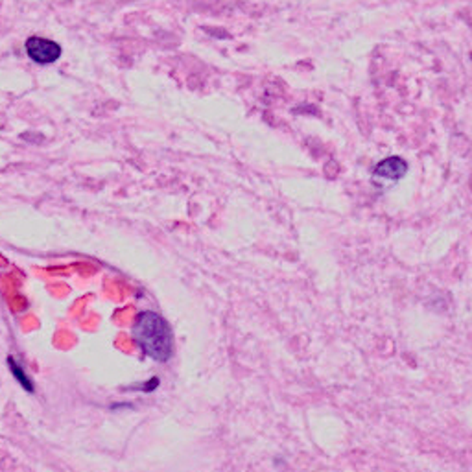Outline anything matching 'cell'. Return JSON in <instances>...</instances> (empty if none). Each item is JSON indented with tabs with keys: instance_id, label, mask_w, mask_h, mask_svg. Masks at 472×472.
Here are the masks:
<instances>
[{
	"instance_id": "4",
	"label": "cell",
	"mask_w": 472,
	"mask_h": 472,
	"mask_svg": "<svg viewBox=\"0 0 472 472\" xmlns=\"http://www.w3.org/2000/svg\"><path fill=\"white\" fill-rule=\"evenodd\" d=\"M8 364H10L11 373H13V375H15V378L19 380V384L23 385V388H26V390H28V391H34L32 380L28 378V375H26V373H25V369H23V367H20V365L17 364V362H15L13 358H8Z\"/></svg>"
},
{
	"instance_id": "3",
	"label": "cell",
	"mask_w": 472,
	"mask_h": 472,
	"mask_svg": "<svg viewBox=\"0 0 472 472\" xmlns=\"http://www.w3.org/2000/svg\"><path fill=\"white\" fill-rule=\"evenodd\" d=\"M408 172V162L402 157H388L375 166V174L384 179H400Z\"/></svg>"
},
{
	"instance_id": "2",
	"label": "cell",
	"mask_w": 472,
	"mask_h": 472,
	"mask_svg": "<svg viewBox=\"0 0 472 472\" xmlns=\"http://www.w3.org/2000/svg\"><path fill=\"white\" fill-rule=\"evenodd\" d=\"M26 54L32 61L39 65H49L58 61L61 56V46L56 41L44 39V37H28L25 44Z\"/></svg>"
},
{
	"instance_id": "1",
	"label": "cell",
	"mask_w": 472,
	"mask_h": 472,
	"mask_svg": "<svg viewBox=\"0 0 472 472\" xmlns=\"http://www.w3.org/2000/svg\"><path fill=\"white\" fill-rule=\"evenodd\" d=\"M133 340L144 355L155 362L170 360L174 352L170 325L155 312L146 310L136 316L135 325H133Z\"/></svg>"
}]
</instances>
